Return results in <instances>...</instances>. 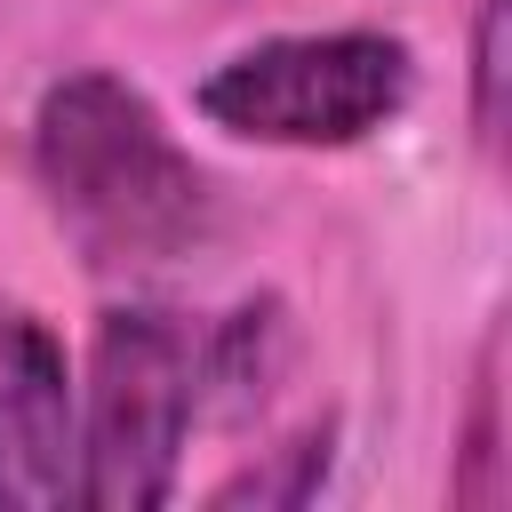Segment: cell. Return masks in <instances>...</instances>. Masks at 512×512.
Wrapping results in <instances>:
<instances>
[{"label":"cell","instance_id":"1","mask_svg":"<svg viewBox=\"0 0 512 512\" xmlns=\"http://www.w3.org/2000/svg\"><path fill=\"white\" fill-rule=\"evenodd\" d=\"M32 184L56 232L72 240V256L112 280H152L168 264H192L224 232L216 176L160 120V104L104 64H80L40 88Z\"/></svg>","mask_w":512,"mask_h":512},{"label":"cell","instance_id":"2","mask_svg":"<svg viewBox=\"0 0 512 512\" xmlns=\"http://www.w3.org/2000/svg\"><path fill=\"white\" fill-rule=\"evenodd\" d=\"M416 104V48L384 24L272 32L192 80V112L272 152H352Z\"/></svg>","mask_w":512,"mask_h":512},{"label":"cell","instance_id":"3","mask_svg":"<svg viewBox=\"0 0 512 512\" xmlns=\"http://www.w3.org/2000/svg\"><path fill=\"white\" fill-rule=\"evenodd\" d=\"M192 424H200V328L152 296L112 304L80 368V504L88 512L168 504Z\"/></svg>","mask_w":512,"mask_h":512},{"label":"cell","instance_id":"4","mask_svg":"<svg viewBox=\"0 0 512 512\" xmlns=\"http://www.w3.org/2000/svg\"><path fill=\"white\" fill-rule=\"evenodd\" d=\"M80 504V368L64 336L0 288V512Z\"/></svg>","mask_w":512,"mask_h":512},{"label":"cell","instance_id":"5","mask_svg":"<svg viewBox=\"0 0 512 512\" xmlns=\"http://www.w3.org/2000/svg\"><path fill=\"white\" fill-rule=\"evenodd\" d=\"M296 360V312L264 288L200 328V424H256Z\"/></svg>","mask_w":512,"mask_h":512},{"label":"cell","instance_id":"6","mask_svg":"<svg viewBox=\"0 0 512 512\" xmlns=\"http://www.w3.org/2000/svg\"><path fill=\"white\" fill-rule=\"evenodd\" d=\"M328 464H336V424L320 416V424L288 432L280 448H264L256 464H240L232 480H216V488H208V504H256V512H296V504H312V496L328 488Z\"/></svg>","mask_w":512,"mask_h":512},{"label":"cell","instance_id":"7","mask_svg":"<svg viewBox=\"0 0 512 512\" xmlns=\"http://www.w3.org/2000/svg\"><path fill=\"white\" fill-rule=\"evenodd\" d=\"M504 16H512V0H480V16H472V136L488 152L504 136Z\"/></svg>","mask_w":512,"mask_h":512},{"label":"cell","instance_id":"8","mask_svg":"<svg viewBox=\"0 0 512 512\" xmlns=\"http://www.w3.org/2000/svg\"><path fill=\"white\" fill-rule=\"evenodd\" d=\"M464 504H496L504 480H496V352L480 360V400H472V472L456 480Z\"/></svg>","mask_w":512,"mask_h":512}]
</instances>
